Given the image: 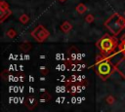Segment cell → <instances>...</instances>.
Returning <instances> with one entry per match:
<instances>
[{
    "label": "cell",
    "mask_w": 125,
    "mask_h": 112,
    "mask_svg": "<svg viewBox=\"0 0 125 112\" xmlns=\"http://www.w3.org/2000/svg\"><path fill=\"white\" fill-rule=\"evenodd\" d=\"M119 19H120V16L118 14H113L106 21H105V26L109 29V31L114 34V35H117L120 30L123 28L120 24V21H119Z\"/></svg>",
    "instance_id": "cell-1"
},
{
    "label": "cell",
    "mask_w": 125,
    "mask_h": 112,
    "mask_svg": "<svg viewBox=\"0 0 125 112\" xmlns=\"http://www.w3.org/2000/svg\"><path fill=\"white\" fill-rule=\"evenodd\" d=\"M111 68H112V67H111L110 63L105 59V60H104V61L98 62V65H97V72H98V74H99L102 78L105 79V78L110 74Z\"/></svg>",
    "instance_id": "cell-2"
},
{
    "label": "cell",
    "mask_w": 125,
    "mask_h": 112,
    "mask_svg": "<svg viewBox=\"0 0 125 112\" xmlns=\"http://www.w3.org/2000/svg\"><path fill=\"white\" fill-rule=\"evenodd\" d=\"M98 46L102 51H104L105 53H108V52H111L113 50V48L115 47V40L111 37L105 36L99 42Z\"/></svg>",
    "instance_id": "cell-3"
},
{
    "label": "cell",
    "mask_w": 125,
    "mask_h": 112,
    "mask_svg": "<svg viewBox=\"0 0 125 112\" xmlns=\"http://www.w3.org/2000/svg\"><path fill=\"white\" fill-rule=\"evenodd\" d=\"M31 35L34 37V39L38 42H43L45 39H47V37L50 35L49 31L47 29H45V27L43 25H38L32 32Z\"/></svg>",
    "instance_id": "cell-4"
},
{
    "label": "cell",
    "mask_w": 125,
    "mask_h": 112,
    "mask_svg": "<svg viewBox=\"0 0 125 112\" xmlns=\"http://www.w3.org/2000/svg\"><path fill=\"white\" fill-rule=\"evenodd\" d=\"M25 104H26V106H27L28 108H33V107L35 106V104H36V99H35L33 96H30V97H28L27 100L25 101Z\"/></svg>",
    "instance_id": "cell-5"
},
{
    "label": "cell",
    "mask_w": 125,
    "mask_h": 112,
    "mask_svg": "<svg viewBox=\"0 0 125 112\" xmlns=\"http://www.w3.org/2000/svg\"><path fill=\"white\" fill-rule=\"evenodd\" d=\"M71 24L68 22V21H64L62 25H61V28H62V31H64V32H67V31H69L70 29H71Z\"/></svg>",
    "instance_id": "cell-6"
},
{
    "label": "cell",
    "mask_w": 125,
    "mask_h": 112,
    "mask_svg": "<svg viewBox=\"0 0 125 112\" xmlns=\"http://www.w3.org/2000/svg\"><path fill=\"white\" fill-rule=\"evenodd\" d=\"M86 10H87L86 6H85L84 4H82V3H80V4L76 7V11H77L79 14H84V13L86 12Z\"/></svg>",
    "instance_id": "cell-7"
},
{
    "label": "cell",
    "mask_w": 125,
    "mask_h": 112,
    "mask_svg": "<svg viewBox=\"0 0 125 112\" xmlns=\"http://www.w3.org/2000/svg\"><path fill=\"white\" fill-rule=\"evenodd\" d=\"M20 20H21V22H22V23H26L27 21H28V17L24 14V15H22V16H21V18H20Z\"/></svg>",
    "instance_id": "cell-8"
},
{
    "label": "cell",
    "mask_w": 125,
    "mask_h": 112,
    "mask_svg": "<svg viewBox=\"0 0 125 112\" xmlns=\"http://www.w3.org/2000/svg\"><path fill=\"white\" fill-rule=\"evenodd\" d=\"M68 92H69V93H77V86H75V85L71 86Z\"/></svg>",
    "instance_id": "cell-9"
},
{
    "label": "cell",
    "mask_w": 125,
    "mask_h": 112,
    "mask_svg": "<svg viewBox=\"0 0 125 112\" xmlns=\"http://www.w3.org/2000/svg\"><path fill=\"white\" fill-rule=\"evenodd\" d=\"M42 97H44V98H41V99H40V101H41V102H45L46 100L50 99V94H47V93H45V94H44Z\"/></svg>",
    "instance_id": "cell-10"
},
{
    "label": "cell",
    "mask_w": 125,
    "mask_h": 112,
    "mask_svg": "<svg viewBox=\"0 0 125 112\" xmlns=\"http://www.w3.org/2000/svg\"><path fill=\"white\" fill-rule=\"evenodd\" d=\"M86 19V21H87V22H91V21L94 19V18H93V16H92V15H88V16L86 17V19Z\"/></svg>",
    "instance_id": "cell-11"
},
{
    "label": "cell",
    "mask_w": 125,
    "mask_h": 112,
    "mask_svg": "<svg viewBox=\"0 0 125 112\" xmlns=\"http://www.w3.org/2000/svg\"><path fill=\"white\" fill-rule=\"evenodd\" d=\"M7 34L9 35V37H11V38H12V37H14V35H16V32H15L14 30H12V29H11V30H9V31L7 32Z\"/></svg>",
    "instance_id": "cell-12"
},
{
    "label": "cell",
    "mask_w": 125,
    "mask_h": 112,
    "mask_svg": "<svg viewBox=\"0 0 125 112\" xmlns=\"http://www.w3.org/2000/svg\"><path fill=\"white\" fill-rule=\"evenodd\" d=\"M119 21H120L121 26H122V27H125V19H124V18H122V17H120Z\"/></svg>",
    "instance_id": "cell-13"
},
{
    "label": "cell",
    "mask_w": 125,
    "mask_h": 112,
    "mask_svg": "<svg viewBox=\"0 0 125 112\" xmlns=\"http://www.w3.org/2000/svg\"><path fill=\"white\" fill-rule=\"evenodd\" d=\"M106 101H107L108 103H113L114 99H113V97H112V96H108V97H107V99H106Z\"/></svg>",
    "instance_id": "cell-14"
},
{
    "label": "cell",
    "mask_w": 125,
    "mask_h": 112,
    "mask_svg": "<svg viewBox=\"0 0 125 112\" xmlns=\"http://www.w3.org/2000/svg\"><path fill=\"white\" fill-rule=\"evenodd\" d=\"M39 69H40V70H42L44 74L48 72V69H46V68H45V66H40V67H39Z\"/></svg>",
    "instance_id": "cell-15"
},
{
    "label": "cell",
    "mask_w": 125,
    "mask_h": 112,
    "mask_svg": "<svg viewBox=\"0 0 125 112\" xmlns=\"http://www.w3.org/2000/svg\"><path fill=\"white\" fill-rule=\"evenodd\" d=\"M33 80H34V78H33V77H31V76H29V81H30V82H32Z\"/></svg>",
    "instance_id": "cell-16"
},
{
    "label": "cell",
    "mask_w": 125,
    "mask_h": 112,
    "mask_svg": "<svg viewBox=\"0 0 125 112\" xmlns=\"http://www.w3.org/2000/svg\"><path fill=\"white\" fill-rule=\"evenodd\" d=\"M29 92H30V93H33V92H34L33 88H31V87H30V88H29Z\"/></svg>",
    "instance_id": "cell-17"
},
{
    "label": "cell",
    "mask_w": 125,
    "mask_h": 112,
    "mask_svg": "<svg viewBox=\"0 0 125 112\" xmlns=\"http://www.w3.org/2000/svg\"><path fill=\"white\" fill-rule=\"evenodd\" d=\"M20 70H21V71H22V70H23V68H22V65H20Z\"/></svg>",
    "instance_id": "cell-18"
},
{
    "label": "cell",
    "mask_w": 125,
    "mask_h": 112,
    "mask_svg": "<svg viewBox=\"0 0 125 112\" xmlns=\"http://www.w3.org/2000/svg\"><path fill=\"white\" fill-rule=\"evenodd\" d=\"M14 101H15V102H16V103H17V102H18V101H19V100H18V97H15V99H14Z\"/></svg>",
    "instance_id": "cell-19"
},
{
    "label": "cell",
    "mask_w": 125,
    "mask_h": 112,
    "mask_svg": "<svg viewBox=\"0 0 125 112\" xmlns=\"http://www.w3.org/2000/svg\"><path fill=\"white\" fill-rule=\"evenodd\" d=\"M20 80L22 82V80H23V77H22V76H20Z\"/></svg>",
    "instance_id": "cell-20"
},
{
    "label": "cell",
    "mask_w": 125,
    "mask_h": 112,
    "mask_svg": "<svg viewBox=\"0 0 125 112\" xmlns=\"http://www.w3.org/2000/svg\"><path fill=\"white\" fill-rule=\"evenodd\" d=\"M40 92H45V89H44V88H41V89H40Z\"/></svg>",
    "instance_id": "cell-21"
},
{
    "label": "cell",
    "mask_w": 125,
    "mask_h": 112,
    "mask_svg": "<svg viewBox=\"0 0 125 112\" xmlns=\"http://www.w3.org/2000/svg\"><path fill=\"white\" fill-rule=\"evenodd\" d=\"M123 51H125V42H123Z\"/></svg>",
    "instance_id": "cell-22"
},
{
    "label": "cell",
    "mask_w": 125,
    "mask_h": 112,
    "mask_svg": "<svg viewBox=\"0 0 125 112\" xmlns=\"http://www.w3.org/2000/svg\"><path fill=\"white\" fill-rule=\"evenodd\" d=\"M28 57H29V56L26 55V56H25V59H28Z\"/></svg>",
    "instance_id": "cell-23"
}]
</instances>
